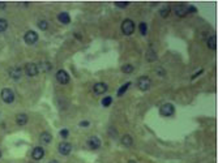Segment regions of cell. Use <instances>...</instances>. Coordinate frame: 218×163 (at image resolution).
<instances>
[{"label": "cell", "instance_id": "6", "mask_svg": "<svg viewBox=\"0 0 218 163\" xmlns=\"http://www.w3.org/2000/svg\"><path fill=\"white\" fill-rule=\"evenodd\" d=\"M174 12L179 17H184V16L188 15V5L187 4H176L174 7Z\"/></svg>", "mask_w": 218, "mask_h": 163}, {"label": "cell", "instance_id": "24", "mask_svg": "<svg viewBox=\"0 0 218 163\" xmlns=\"http://www.w3.org/2000/svg\"><path fill=\"white\" fill-rule=\"evenodd\" d=\"M7 28H8V22H7V20L0 19V33H4V31L7 30Z\"/></svg>", "mask_w": 218, "mask_h": 163}, {"label": "cell", "instance_id": "14", "mask_svg": "<svg viewBox=\"0 0 218 163\" xmlns=\"http://www.w3.org/2000/svg\"><path fill=\"white\" fill-rule=\"evenodd\" d=\"M58 20H59V22H62V24L67 25V24H69V22H71V16L68 15L67 12H62V13H59V15H58Z\"/></svg>", "mask_w": 218, "mask_h": 163}, {"label": "cell", "instance_id": "15", "mask_svg": "<svg viewBox=\"0 0 218 163\" xmlns=\"http://www.w3.org/2000/svg\"><path fill=\"white\" fill-rule=\"evenodd\" d=\"M28 115L26 114H19L16 115V123L17 125H25V124L28 123Z\"/></svg>", "mask_w": 218, "mask_h": 163}, {"label": "cell", "instance_id": "22", "mask_svg": "<svg viewBox=\"0 0 218 163\" xmlns=\"http://www.w3.org/2000/svg\"><path fill=\"white\" fill-rule=\"evenodd\" d=\"M133 69H135V68H133V65H131V64H126V65L122 67V72H123V73H127V74L132 73Z\"/></svg>", "mask_w": 218, "mask_h": 163}, {"label": "cell", "instance_id": "16", "mask_svg": "<svg viewBox=\"0 0 218 163\" xmlns=\"http://www.w3.org/2000/svg\"><path fill=\"white\" fill-rule=\"evenodd\" d=\"M41 141H42L43 144H51V142H52V136H51V133L43 132L42 135H41Z\"/></svg>", "mask_w": 218, "mask_h": 163}, {"label": "cell", "instance_id": "30", "mask_svg": "<svg viewBox=\"0 0 218 163\" xmlns=\"http://www.w3.org/2000/svg\"><path fill=\"white\" fill-rule=\"evenodd\" d=\"M90 123L88 120H84V121H80V127H89Z\"/></svg>", "mask_w": 218, "mask_h": 163}, {"label": "cell", "instance_id": "32", "mask_svg": "<svg viewBox=\"0 0 218 163\" xmlns=\"http://www.w3.org/2000/svg\"><path fill=\"white\" fill-rule=\"evenodd\" d=\"M201 73H203V69H201V71H199L196 74H193V76H192V80H195V78H196V77L199 76V74H201Z\"/></svg>", "mask_w": 218, "mask_h": 163}, {"label": "cell", "instance_id": "7", "mask_svg": "<svg viewBox=\"0 0 218 163\" xmlns=\"http://www.w3.org/2000/svg\"><path fill=\"white\" fill-rule=\"evenodd\" d=\"M56 81H58L59 83H63V85H65V83L69 82V74H68L65 71L60 69V71L56 72Z\"/></svg>", "mask_w": 218, "mask_h": 163}, {"label": "cell", "instance_id": "31", "mask_svg": "<svg viewBox=\"0 0 218 163\" xmlns=\"http://www.w3.org/2000/svg\"><path fill=\"white\" fill-rule=\"evenodd\" d=\"M196 8H195V7H192V5H188V13H195L196 12Z\"/></svg>", "mask_w": 218, "mask_h": 163}, {"label": "cell", "instance_id": "1", "mask_svg": "<svg viewBox=\"0 0 218 163\" xmlns=\"http://www.w3.org/2000/svg\"><path fill=\"white\" fill-rule=\"evenodd\" d=\"M150 86H152V81H150V78L148 76H142V77H140L138 78V81H137V87L141 91H146V90H149L150 89Z\"/></svg>", "mask_w": 218, "mask_h": 163}, {"label": "cell", "instance_id": "4", "mask_svg": "<svg viewBox=\"0 0 218 163\" xmlns=\"http://www.w3.org/2000/svg\"><path fill=\"white\" fill-rule=\"evenodd\" d=\"M1 99H3L5 103H12L15 101V93L11 89L5 87V89L1 90Z\"/></svg>", "mask_w": 218, "mask_h": 163}, {"label": "cell", "instance_id": "2", "mask_svg": "<svg viewBox=\"0 0 218 163\" xmlns=\"http://www.w3.org/2000/svg\"><path fill=\"white\" fill-rule=\"evenodd\" d=\"M122 31H123L126 35H131V34H133V31H135V22L132 21V20H124L123 24H122Z\"/></svg>", "mask_w": 218, "mask_h": 163}, {"label": "cell", "instance_id": "28", "mask_svg": "<svg viewBox=\"0 0 218 163\" xmlns=\"http://www.w3.org/2000/svg\"><path fill=\"white\" fill-rule=\"evenodd\" d=\"M128 4H129L128 1H115V5L119 7V8H126Z\"/></svg>", "mask_w": 218, "mask_h": 163}, {"label": "cell", "instance_id": "34", "mask_svg": "<svg viewBox=\"0 0 218 163\" xmlns=\"http://www.w3.org/2000/svg\"><path fill=\"white\" fill-rule=\"evenodd\" d=\"M128 163H136V162H135V160H129Z\"/></svg>", "mask_w": 218, "mask_h": 163}, {"label": "cell", "instance_id": "5", "mask_svg": "<svg viewBox=\"0 0 218 163\" xmlns=\"http://www.w3.org/2000/svg\"><path fill=\"white\" fill-rule=\"evenodd\" d=\"M24 39H25V43L34 44L38 40V34L35 33V31H33V30H29V31H26V33H25Z\"/></svg>", "mask_w": 218, "mask_h": 163}, {"label": "cell", "instance_id": "3", "mask_svg": "<svg viewBox=\"0 0 218 163\" xmlns=\"http://www.w3.org/2000/svg\"><path fill=\"white\" fill-rule=\"evenodd\" d=\"M160 112H161L162 116L169 117V116H171V115H174V112H175V107H174L171 103H165L163 106H161Z\"/></svg>", "mask_w": 218, "mask_h": 163}, {"label": "cell", "instance_id": "18", "mask_svg": "<svg viewBox=\"0 0 218 163\" xmlns=\"http://www.w3.org/2000/svg\"><path fill=\"white\" fill-rule=\"evenodd\" d=\"M122 144L124 145V146H132V144H133V140H132V137L129 135H126V136H123L122 137Z\"/></svg>", "mask_w": 218, "mask_h": 163}, {"label": "cell", "instance_id": "11", "mask_svg": "<svg viewBox=\"0 0 218 163\" xmlns=\"http://www.w3.org/2000/svg\"><path fill=\"white\" fill-rule=\"evenodd\" d=\"M93 91H94L95 94H98V95L104 94V93L107 91V85L104 82H97L94 86H93Z\"/></svg>", "mask_w": 218, "mask_h": 163}, {"label": "cell", "instance_id": "26", "mask_svg": "<svg viewBox=\"0 0 218 163\" xmlns=\"http://www.w3.org/2000/svg\"><path fill=\"white\" fill-rule=\"evenodd\" d=\"M138 26H140V33H141L142 35H146V33H148V25L145 24V22H141Z\"/></svg>", "mask_w": 218, "mask_h": 163}, {"label": "cell", "instance_id": "21", "mask_svg": "<svg viewBox=\"0 0 218 163\" xmlns=\"http://www.w3.org/2000/svg\"><path fill=\"white\" fill-rule=\"evenodd\" d=\"M131 86V82H127V83H124L123 86H120V89L118 90V97H120V95H123L124 93L127 91V89Z\"/></svg>", "mask_w": 218, "mask_h": 163}, {"label": "cell", "instance_id": "27", "mask_svg": "<svg viewBox=\"0 0 218 163\" xmlns=\"http://www.w3.org/2000/svg\"><path fill=\"white\" fill-rule=\"evenodd\" d=\"M38 26H39L41 30H46L47 26H49V22L45 21V20H41V21H38Z\"/></svg>", "mask_w": 218, "mask_h": 163}, {"label": "cell", "instance_id": "9", "mask_svg": "<svg viewBox=\"0 0 218 163\" xmlns=\"http://www.w3.org/2000/svg\"><path fill=\"white\" fill-rule=\"evenodd\" d=\"M58 150H59V153L62 154V155H68V154L72 151V146H71V144L69 142H62V144H59V146H58Z\"/></svg>", "mask_w": 218, "mask_h": 163}, {"label": "cell", "instance_id": "29", "mask_svg": "<svg viewBox=\"0 0 218 163\" xmlns=\"http://www.w3.org/2000/svg\"><path fill=\"white\" fill-rule=\"evenodd\" d=\"M60 136H62L63 138H67L68 136H69V131L68 129H62L60 131Z\"/></svg>", "mask_w": 218, "mask_h": 163}, {"label": "cell", "instance_id": "12", "mask_svg": "<svg viewBox=\"0 0 218 163\" xmlns=\"http://www.w3.org/2000/svg\"><path fill=\"white\" fill-rule=\"evenodd\" d=\"M31 157H33V159H35V160H41L43 157H45V150H43V148H41V146L34 148L33 153H31Z\"/></svg>", "mask_w": 218, "mask_h": 163}, {"label": "cell", "instance_id": "33", "mask_svg": "<svg viewBox=\"0 0 218 163\" xmlns=\"http://www.w3.org/2000/svg\"><path fill=\"white\" fill-rule=\"evenodd\" d=\"M50 163H59V162H58V160H51Z\"/></svg>", "mask_w": 218, "mask_h": 163}, {"label": "cell", "instance_id": "8", "mask_svg": "<svg viewBox=\"0 0 218 163\" xmlns=\"http://www.w3.org/2000/svg\"><path fill=\"white\" fill-rule=\"evenodd\" d=\"M25 72H26V74L30 76V77L37 76V74L39 73L37 64H34V63H28V64L25 65Z\"/></svg>", "mask_w": 218, "mask_h": 163}, {"label": "cell", "instance_id": "35", "mask_svg": "<svg viewBox=\"0 0 218 163\" xmlns=\"http://www.w3.org/2000/svg\"><path fill=\"white\" fill-rule=\"evenodd\" d=\"M0 158H1V151H0Z\"/></svg>", "mask_w": 218, "mask_h": 163}, {"label": "cell", "instance_id": "17", "mask_svg": "<svg viewBox=\"0 0 218 163\" xmlns=\"http://www.w3.org/2000/svg\"><path fill=\"white\" fill-rule=\"evenodd\" d=\"M38 67V71H43V72H49L51 71V64L49 62H42L37 65Z\"/></svg>", "mask_w": 218, "mask_h": 163}, {"label": "cell", "instance_id": "13", "mask_svg": "<svg viewBox=\"0 0 218 163\" xmlns=\"http://www.w3.org/2000/svg\"><path fill=\"white\" fill-rule=\"evenodd\" d=\"M21 74H22V71L20 67H12L9 69V76L13 80H20L21 78Z\"/></svg>", "mask_w": 218, "mask_h": 163}, {"label": "cell", "instance_id": "25", "mask_svg": "<svg viewBox=\"0 0 218 163\" xmlns=\"http://www.w3.org/2000/svg\"><path fill=\"white\" fill-rule=\"evenodd\" d=\"M111 103H112V98L111 97H106V98L102 99V106L103 107H108V106H111Z\"/></svg>", "mask_w": 218, "mask_h": 163}, {"label": "cell", "instance_id": "19", "mask_svg": "<svg viewBox=\"0 0 218 163\" xmlns=\"http://www.w3.org/2000/svg\"><path fill=\"white\" fill-rule=\"evenodd\" d=\"M217 46V42H215V35H210L208 39V47L210 50H214Z\"/></svg>", "mask_w": 218, "mask_h": 163}, {"label": "cell", "instance_id": "23", "mask_svg": "<svg viewBox=\"0 0 218 163\" xmlns=\"http://www.w3.org/2000/svg\"><path fill=\"white\" fill-rule=\"evenodd\" d=\"M170 11H171V9H170V7L169 5H165L162 9L160 11V15L162 16V17H167V16L170 15Z\"/></svg>", "mask_w": 218, "mask_h": 163}, {"label": "cell", "instance_id": "20", "mask_svg": "<svg viewBox=\"0 0 218 163\" xmlns=\"http://www.w3.org/2000/svg\"><path fill=\"white\" fill-rule=\"evenodd\" d=\"M146 58H148V62H154V60H157V55H156V52H154L152 48L148 50Z\"/></svg>", "mask_w": 218, "mask_h": 163}, {"label": "cell", "instance_id": "10", "mask_svg": "<svg viewBox=\"0 0 218 163\" xmlns=\"http://www.w3.org/2000/svg\"><path fill=\"white\" fill-rule=\"evenodd\" d=\"M88 146L93 150H97V149L101 148V140L97 136H92L90 138H88Z\"/></svg>", "mask_w": 218, "mask_h": 163}]
</instances>
